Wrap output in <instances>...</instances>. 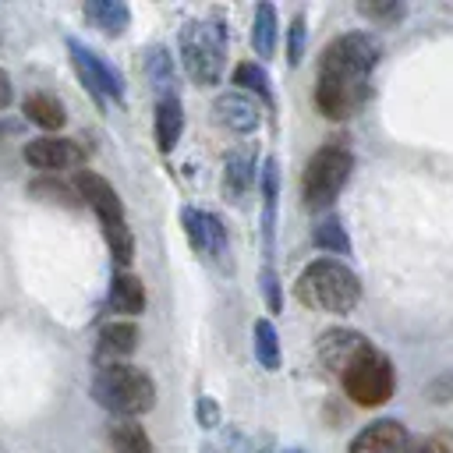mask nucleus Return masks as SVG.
<instances>
[{
	"label": "nucleus",
	"instance_id": "7c9ffc66",
	"mask_svg": "<svg viewBox=\"0 0 453 453\" xmlns=\"http://www.w3.org/2000/svg\"><path fill=\"white\" fill-rule=\"evenodd\" d=\"M198 414H202V425H205V428L216 425V407H212V400L202 396V400H198Z\"/></svg>",
	"mask_w": 453,
	"mask_h": 453
},
{
	"label": "nucleus",
	"instance_id": "39448f33",
	"mask_svg": "<svg viewBox=\"0 0 453 453\" xmlns=\"http://www.w3.org/2000/svg\"><path fill=\"white\" fill-rule=\"evenodd\" d=\"M74 191L96 209L99 223H103V234H106V244H110V255L117 258V265H131L134 258V237L127 230V219H124V202L120 195L113 191L110 180H103L99 173L92 170H81L74 177Z\"/></svg>",
	"mask_w": 453,
	"mask_h": 453
},
{
	"label": "nucleus",
	"instance_id": "1a4fd4ad",
	"mask_svg": "<svg viewBox=\"0 0 453 453\" xmlns=\"http://www.w3.org/2000/svg\"><path fill=\"white\" fill-rule=\"evenodd\" d=\"M180 223H184V234H188V241H191L195 251H202V255H209L216 265L230 269V241H226V226H223L212 212L188 205V209L180 212Z\"/></svg>",
	"mask_w": 453,
	"mask_h": 453
},
{
	"label": "nucleus",
	"instance_id": "9b49d317",
	"mask_svg": "<svg viewBox=\"0 0 453 453\" xmlns=\"http://www.w3.org/2000/svg\"><path fill=\"white\" fill-rule=\"evenodd\" d=\"M319 361L333 372V375H343L365 350H372V343L357 333V329H326L319 336Z\"/></svg>",
	"mask_w": 453,
	"mask_h": 453
},
{
	"label": "nucleus",
	"instance_id": "2f4dec72",
	"mask_svg": "<svg viewBox=\"0 0 453 453\" xmlns=\"http://www.w3.org/2000/svg\"><path fill=\"white\" fill-rule=\"evenodd\" d=\"M7 103H11V78L0 71V110H4Z\"/></svg>",
	"mask_w": 453,
	"mask_h": 453
},
{
	"label": "nucleus",
	"instance_id": "423d86ee",
	"mask_svg": "<svg viewBox=\"0 0 453 453\" xmlns=\"http://www.w3.org/2000/svg\"><path fill=\"white\" fill-rule=\"evenodd\" d=\"M350 170H354V156L350 149L329 142L322 145L308 166H304V177H301V198H304V209L311 212H322L336 202V195L343 191V184L350 180Z\"/></svg>",
	"mask_w": 453,
	"mask_h": 453
},
{
	"label": "nucleus",
	"instance_id": "7ed1b4c3",
	"mask_svg": "<svg viewBox=\"0 0 453 453\" xmlns=\"http://www.w3.org/2000/svg\"><path fill=\"white\" fill-rule=\"evenodd\" d=\"M177 46H180V64L195 85H216L223 78L230 35L219 18L188 21L177 35Z\"/></svg>",
	"mask_w": 453,
	"mask_h": 453
},
{
	"label": "nucleus",
	"instance_id": "c756f323",
	"mask_svg": "<svg viewBox=\"0 0 453 453\" xmlns=\"http://www.w3.org/2000/svg\"><path fill=\"white\" fill-rule=\"evenodd\" d=\"M262 290H265L269 308H273V311H280V283H276V273H273V269H265V273H262Z\"/></svg>",
	"mask_w": 453,
	"mask_h": 453
},
{
	"label": "nucleus",
	"instance_id": "cd10ccee",
	"mask_svg": "<svg viewBox=\"0 0 453 453\" xmlns=\"http://www.w3.org/2000/svg\"><path fill=\"white\" fill-rule=\"evenodd\" d=\"M301 57H304V14H294L287 28V64L297 67Z\"/></svg>",
	"mask_w": 453,
	"mask_h": 453
},
{
	"label": "nucleus",
	"instance_id": "ddd939ff",
	"mask_svg": "<svg viewBox=\"0 0 453 453\" xmlns=\"http://www.w3.org/2000/svg\"><path fill=\"white\" fill-rule=\"evenodd\" d=\"M407 442H411V435H407L403 421L382 418V421H372L368 428H361L350 439L347 453H403Z\"/></svg>",
	"mask_w": 453,
	"mask_h": 453
},
{
	"label": "nucleus",
	"instance_id": "c85d7f7f",
	"mask_svg": "<svg viewBox=\"0 0 453 453\" xmlns=\"http://www.w3.org/2000/svg\"><path fill=\"white\" fill-rule=\"evenodd\" d=\"M403 453H453V435L439 432V435H428V439H411L403 446Z\"/></svg>",
	"mask_w": 453,
	"mask_h": 453
},
{
	"label": "nucleus",
	"instance_id": "6e6552de",
	"mask_svg": "<svg viewBox=\"0 0 453 453\" xmlns=\"http://www.w3.org/2000/svg\"><path fill=\"white\" fill-rule=\"evenodd\" d=\"M67 50H71V64H74L78 78H81L96 96L113 99V103L124 99V78H120L117 67H110L96 50H88V46L78 42V39H67Z\"/></svg>",
	"mask_w": 453,
	"mask_h": 453
},
{
	"label": "nucleus",
	"instance_id": "20e7f679",
	"mask_svg": "<svg viewBox=\"0 0 453 453\" xmlns=\"http://www.w3.org/2000/svg\"><path fill=\"white\" fill-rule=\"evenodd\" d=\"M92 396L117 418H138L156 403V382L134 365H103L92 379Z\"/></svg>",
	"mask_w": 453,
	"mask_h": 453
},
{
	"label": "nucleus",
	"instance_id": "473e14b6",
	"mask_svg": "<svg viewBox=\"0 0 453 453\" xmlns=\"http://www.w3.org/2000/svg\"><path fill=\"white\" fill-rule=\"evenodd\" d=\"M283 453H304V449H283Z\"/></svg>",
	"mask_w": 453,
	"mask_h": 453
},
{
	"label": "nucleus",
	"instance_id": "f3484780",
	"mask_svg": "<svg viewBox=\"0 0 453 453\" xmlns=\"http://www.w3.org/2000/svg\"><path fill=\"white\" fill-rule=\"evenodd\" d=\"M134 347H138V329L131 322H106L99 329V354L110 365H117V357L134 354Z\"/></svg>",
	"mask_w": 453,
	"mask_h": 453
},
{
	"label": "nucleus",
	"instance_id": "a211bd4d",
	"mask_svg": "<svg viewBox=\"0 0 453 453\" xmlns=\"http://www.w3.org/2000/svg\"><path fill=\"white\" fill-rule=\"evenodd\" d=\"M106 439L117 453H152V439L134 418H113L106 428Z\"/></svg>",
	"mask_w": 453,
	"mask_h": 453
},
{
	"label": "nucleus",
	"instance_id": "2eb2a0df",
	"mask_svg": "<svg viewBox=\"0 0 453 453\" xmlns=\"http://www.w3.org/2000/svg\"><path fill=\"white\" fill-rule=\"evenodd\" d=\"M180 131H184L180 99L177 96L159 99L156 103V145H159V152H173V145L180 142Z\"/></svg>",
	"mask_w": 453,
	"mask_h": 453
},
{
	"label": "nucleus",
	"instance_id": "0eeeda50",
	"mask_svg": "<svg viewBox=\"0 0 453 453\" xmlns=\"http://www.w3.org/2000/svg\"><path fill=\"white\" fill-rule=\"evenodd\" d=\"M343 393L357 403V407H382L393 389H396V372H393V361L382 354V350H365L343 375Z\"/></svg>",
	"mask_w": 453,
	"mask_h": 453
},
{
	"label": "nucleus",
	"instance_id": "f257e3e1",
	"mask_svg": "<svg viewBox=\"0 0 453 453\" xmlns=\"http://www.w3.org/2000/svg\"><path fill=\"white\" fill-rule=\"evenodd\" d=\"M382 57V46L372 32H347L336 35L319 53V78H315V106L329 120L354 117L368 92H372V71Z\"/></svg>",
	"mask_w": 453,
	"mask_h": 453
},
{
	"label": "nucleus",
	"instance_id": "bb28decb",
	"mask_svg": "<svg viewBox=\"0 0 453 453\" xmlns=\"http://www.w3.org/2000/svg\"><path fill=\"white\" fill-rule=\"evenodd\" d=\"M262 195H265V241H273V209H276V159L262 163Z\"/></svg>",
	"mask_w": 453,
	"mask_h": 453
},
{
	"label": "nucleus",
	"instance_id": "4468645a",
	"mask_svg": "<svg viewBox=\"0 0 453 453\" xmlns=\"http://www.w3.org/2000/svg\"><path fill=\"white\" fill-rule=\"evenodd\" d=\"M258 166V149L248 142V145H237L226 159H223V195L230 198V202H237V198H244L248 191H251V184H255V170Z\"/></svg>",
	"mask_w": 453,
	"mask_h": 453
},
{
	"label": "nucleus",
	"instance_id": "b1692460",
	"mask_svg": "<svg viewBox=\"0 0 453 453\" xmlns=\"http://www.w3.org/2000/svg\"><path fill=\"white\" fill-rule=\"evenodd\" d=\"M234 85H241V88H251L262 103H273V88H269V74L255 64V60H244V64H237L234 67Z\"/></svg>",
	"mask_w": 453,
	"mask_h": 453
},
{
	"label": "nucleus",
	"instance_id": "f8f14e48",
	"mask_svg": "<svg viewBox=\"0 0 453 453\" xmlns=\"http://www.w3.org/2000/svg\"><path fill=\"white\" fill-rule=\"evenodd\" d=\"M212 113H216L219 124H226V127L237 131V134H251V131H258V124H262V106H258V99L248 96V92H241V88L219 92L216 103H212Z\"/></svg>",
	"mask_w": 453,
	"mask_h": 453
},
{
	"label": "nucleus",
	"instance_id": "5701e85b",
	"mask_svg": "<svg viewBox=\"0 0 453 453\" xmlns=\"http://www.w3.org/2000/svg\"><path fill=\"white\" fill-rule=\"evenodd\" d=\"M145 71H149V78H152V85H156L159 99H170V96H173V67H170V57H166V50H163V46H156V50L149 53Z\"/></svg>",
	"mask_w": 453,
	"mask_h": 453
},
{
	"label": "nucleus",
	"instance_id": "393cba45",
	"mask_svg": "<svg viewBox=\"0 0 453 453\" xmlns=\"http://www.w3.org/2000/svg\"><path fill=\"white\" fill-rule=\"evenodd\" d=\"M311 241H315V248H322V251L350 255V237H347V230H343L340 219H326V223H319L315 234H311Z\"/></svg>",
	"mask_w": 453,
	"mask_h": 453
},
{
	"label": "nucleus",
	"instance_id": "412c9836",
	"mask_svg": "<svg viewBox=\"0 0 453 453\" xmlns=\"http://www.w3.org/2000/svg\"><path fill=\"white\" fill-rule=\"evenodd\" d=\"M276 7L273 4H258L255 7V21H251V50L258 57H273L276 50Z\"/></svg>",
	"mask_w": 453,
	"mask_h": 453
},
{
	"label": "nucleus",
	"instance_id": "4be33fe9",
	"mask_svg": "<svg viewBox=\"0 0 453 453\" xmlns=\"http://www.w3.org/2000/svg\"><path fill=\"white\" fill-rule=\"evenodd\" d=\"M251 347H255V357H258V365L265 372H276L280 368V336H276V326L269 319H255Z\"/></svg>",
	"mask_w": 453,
	"mask_h": 453
},
{
	"label": "nucleus",
	"instance_id": "a878e982",
	"mask_svg": "<svg viewBox=\"0 0 453 453\" xmlns=\"http://www.w3.org/2000/svg\"><path fill=\"white\" fill-rule=\"evenodd\" d=\"M403 4H396V0H386V4H379V0H365V4H357V14L361 18H368V21H375V25H393V21H400L403 18Z\"/></svg>",
	"mask_w": 453,
	"mask_h": 453
},
{
	"label": "nucleus",
	"instance_id": "dca6fc26",
	"mask_svg": "<svg viewBox=\"0 0 453 453\" xmlns=\"http://www.w3.org/2000/svg\"><path fill=\"white\" fill-rule=\"evenodd\" d=\"M110 308L120 315H138L145 308V283L131 273H117L110 280Z\"/></svg>",
	"mask_w": 453,
	"mask_h": 453
},
{
	"label": "nucleus",
	"instance_id": "9d476101",
	"mask_svg": "<svg viewBox=\"0 0 453 453\" xmlns=\"http://www.w3.org/2000/svg\"><path fill=\"white\" fill-rule=\"evenodd\" d=\"M25 163L35 166V170H71V166H81L85 163V149L74 142V138H60V134H42V138H32L25 149H21Z\"/></svg>",
	"mask_w": 453,
	"mask_h": 453
},
{
	"label": "nucleus",
	"instance_id": "aec40b11",
	"mask_svg": "<svg viewBox=\"0 0 453 453\" xmlns=\"http://www.w3.org/2000/svg\"><path fill=\"white\" fill-rule=\"evenodd\" d=\"M25 117H28L32 124L46 127V131H57V127L67 120L60 99H57V96H46V92H32V96H25Z\"/></svg>",
	"mask_w": 453,
	"mask_h": 453
},
{
	"label": "nucleus",
	"instance_id": "6ab92c4d",
	"mask_svg": "<svg viewBox=\"0 0 453 453\" xmlns=\"http://www.w3.org/2000/svg\"><path fill=\"white\" fill-rule=\"evenodd\" d=\"M85 18L96 28H103L106 35H120L127 28V21H131V11H127L124 0H88L85 4Z\"/></svg>",
	"mask_w": 453,
	"mask_h": 453
},
{
	"label": "nucleus",
	"instance_id": "f03ea898",
	"mask_svg": "<svg viewBox=\"0 0 453 453\" xmlns=\"http://www.w3.org/2000/svg\"><path fill=\"white\" fill-rule=\"evenodd\" d=\"M294 294L308 308H319V311H329V315H347L361 301V283L343 262L319 258V262L301 269V276L294 283Z\"/></svg>",
	"mask_w": 453,
	"mask_h": 453
}]
</instances>
